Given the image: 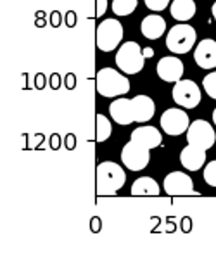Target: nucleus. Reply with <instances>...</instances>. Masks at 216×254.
Segmentation results:
<instances>
[{
    "label": "nucleus",
    "mask_w": 216,
    "mask_h": 254,
    "mask_svg": "<svg viewBox=\"0 0 216 254\" xmlns=\"http://www.w3.org/2000/svg\"><path fill=\"white\" fill-rule=\"evenodd\" d=\"M97 194L99 195H114L127 182L123 168L113 161H102L97 166Z\"/></svg>",
    "instance_id": "nucleus-1"
},
{
    "label": "nucleus",
    "mask_w": 216,
    "mask_h": 254,
    "mask_svg": "<svg viewBox=\"0 0 216 254\" xmlns=\"http://www.w3.org/2000/svg\"><path fill=\"white\" fill-rule=\"evenodd\" d=\"M95 87L102 97H121V95L128 94L130 90V81L127 76L118 73L113 67H102L97 73L95 78Z\"/></svg>",
    "instance_id": "nucleus-2"
},
{
    "label": "nucleus",
    "mask_w": 216,
    "mask_h": 254,
    "mask_svg": "<svg viewBox=\"0 0 216 254\" xmlns=\"http://www.w3.org/2000/svg\"><path fill=\"white\" fill-rule=\"evenodd\" d=\"M145 56L137 42H125L116 52V66L127 74H137L144 69Z\"/></svg>",
    "instance_id": "nucleus-3"
},
{
    "label": "nucleus",
    "mask_w": 216,
    "mask_h": 254,
    "mask_svg": "<svg viewBox=\"0 0 216 254\" xmlns=\"http://www.w3.org/2000/svg\"><path fill=\"white\" fill-rule=\"evenodd\" d=\"M123 40V26L118 19H104L102 23L97 26L95 33V42L97 47L102 52H111L120 45V42Z\"/></svg>",
    "instance_id": "nucleus-4"
},
{
    "label": "nucleus",
    "mask_w": 216,
    "mask_h": 254,
    "mask_svg": "<svg viewBox=\"0 0 216 254\" xmlns=\"http://www.w3.org/2000/svg\"><path fill=\"white\" fill-rule=\"evenodd\" d=\"M196 30L189 24H175L166 35V47L173 54H187L196 44Z\"/></svg>",
    "instance_id": "nucleus-5"
},
{
    "label": "nucleus",
    "mask_w": 216,
    "mask_h": 254,
    "mask_svg": "<svg viewBox=\"0 0 216 254\" xmlns=\"http://www.w3.org/2000/svg\"><path fill=\"white\" fill-rule=\"evenodd\" d=\"M187 142L190 145H196L204 151L211 149L216 142V133L213 130V125H210L204 120H196L190 123L189 130H187Z\"/></svg>",
    "instance_id": "nucleus-6"
},
{
    "label": "nucleus",
    "mask_w": 216,
    "mask_h": 254,
    "mask_svg": "<svg viewBox=\"0 0 216 254\" xmlns=\"http://www.w3.org/2000/svg\"><path fill=\"white\" fill-rule=\"evenodd\" d=\"M173 101L178 106L185 107V109H194L199 106L201 102V90L199 85L192 80H180L173 87Z\"/></svg>",
    "instance_id": "nucleus-7"
},
{
    "label": "nucleus",
    "mask_w": 216,
    "mask_h": 254,
    "mask_svg": "<svg viewBox=\"0 0 216 254\" xmlns=\"http://www.w3.org/2000/svg\"><path fill=\"white\" fill-rule=\"evenodd\" d=\"M149 151L150 149L130 140L128 144H125L123 151H121V163H123L130 171H140V170H144V168H147V164H149V161H150Z\"/></svg>",
    "instance_id": "nucleus-8"
},
{
    "label": "nucleus",
    "mask_w": 216,
    "mask_h": 254,
    "mask_svg": "<svg viewBox=\"0 0 216 254\" xmlns=\"http://www.w3.org/2000/svg\"><path fill=\"white\" fill-rule=\"evenodd\" d=\"M163 189L170 197H178V195H199V192L194 190L192 178L185 175L183 171H171L164 178Z\"/></svg>",
    "instance_id": "nucleus-9"
},
{
    "label": "nucleus",
    "mask_w": 216,
    "mask_h": 254,
    "mask_svg": "<svg viewBox=\"0 0 216 254\" xmlns=\"http://www.w3.org/2000/svg\"><path fill=\"white\" fill-rule=\"evenodd\" d=\"M159 121H161V128L164 130V133L171 135V137L185 133L190 127L189 114L182 109H176V107H171V109L164 111V113L161 114Z\"/></svg>",
    "instance_id": "nucleus-10"
},
{
    "label": "nucleus",
    "mask_w": 216,
    "mask_h": 254,
    "mask_svg": "<svg viewBox=\"0 0 216 254\" xmlns=\"http://www.w3.org/2000/svg\"><path fill=\"white\" fill-rule=\"evenodd\" d=\"M157 76L163 81L168 83H176V81L182 80L183 76V63L175 56H166L163 59H159L156 66Z\"/></svg>",
    "instance_id": "nucleus-11"
},
{
    "label": "nucleus",
    "mask_w": 216,
    "mask_h": 254,
    "mask_svg": "<svg viewBox=\"0 0 216 254\" xmlns=\"http://www.w3.org/2000/svg\"><path fill=\"white\" fill-rule=\"evenodd\" d=\"M194 61L203 69H213L216 67V42L211 38H204L197 44L194 51Z\"/></svg>",
    "instance_id": "nucleus-12"
},
{
    "label": "nucleus",
    "mask_w": 216,
    "mask_h": 254,
    "mask_svg": "<svg viewBox=\"0 0 216 254\" xmlns=\"http://www.w3.org/2000/svg\"><path fill=\"white\" fill-rule=\"evenodd\" d=\"M132 140L144 145V147H147V149H156L161 145L163 137H161V131L157 130V128L144 125V127H139L132 131Z\"/></svg>",
    "instance_id": "nucleus-13"
},
{
    "label": "nucleus",
    "mask_w": 216,
    "mask_h": 254,
    "mask_svg": "<svg viewBox=\"0 0 216 254\" xmlns=\"http://www.w3.org/2000/svg\"><path fill=\"white\" fill-rule=\"evenodd\" d=\"M180 163L185 170L189 171H197L199 168H203L206 164V151L196 145H187L180 152Z\"/></svg>",
    "instance_id": "nucleus-14"
},
{
    "label": "nucleus",
    "mask_w": 216,
    "mask_h": 254,
    "mask_svg": "<svg viewBox=\"0 0 216 254\" xmlns=\"http://www.w3.org/2000/svg\"><path fill=\"white\" fill-rule=\"evenodd\" d=\"M109 114L118 125H123V127H127L130 123H135L132 111V99L120 97L116 101H113L109 106Z\"/></svg>",
    "instance_id": "nucleus-15"
},
{
    "label": "nucleus",
    "mask_w": 216,
    "mask_h": 254,
    "mask_svg": "<svg viewBox=\"0 0 216 254\" xmlns=\"http://www.w3.org/2000/svg\"><path fill=\"white\" fill-rule=\"evenodd\" d=\"M132 111L135 123H147L149 120H152L156 106L152 99L147 95H137L132 99Z\"/></svg>",
    "instance_id": "nucleus-16"
},
{
    "label": "nucleus",
    "mask_w": 216,
    "mask_h": 254,
    "mask_svg": "<svg viewBox=\"0 0 216 254\" xmlns=\"http://www.w3.org/2000/svg\"><path fill=\"white\" fill-rule=\"evenodd\" d=\"M140 31H142V35L147 40H157L166 31V21L159 14H149L140 23Z\"/></svg>",
    "instance_id": "nucleus-17"
},
{
    "label": "nucleus",
    "mask_w": 216,
    "mask_h": 254,
    "mask_svg": "<svg viewBox=\"0 0 216 254\" xmlns=\"http://www.w3.org/2000/svg\"><path fill=\"white\" fill-rule=\"evenodd\" d=\"M132 195H145V197H152V195H159V185L154 178L150 177H140L133 182L132 189H130Z\"/></svg>",
    "instance_id": "nucleus-18"
},
{
    "label": "nucleus",
    "mask_w": 216,
    "mask_h": 254,
    "mask_svg": "<svg viewBox=\"0 0 216 254\" xmlns=\"http://www.w3.org/2000/svg\"><path fill=\"white\" fill-rule=\"evenodd\" d=\"M170 12L176 21H185L192 19L196 14V2L194 0H173L170 5Z\"/></svg>",
    "instance_id": "nucleus-19"
},
{
    "label": "nucleus",
    "mask_w": 216,
    "mask_h": 254,
    "mask_svg": "<svg viewBox=\"0 0 216 254\" xmlns=\"http://www.w3.org/2000/svg\"><path fill=\"white\" fill-rule=\"evenodd\" d=\"M95 121H97V125H95V140L97 142H106L107 138L111 137V131H113L109 120H107L104 114H97Z\"/></svg>",
    "instance_id": "nucleus-20"
},
{
    "label": "nucleus",
    "mask_w": 216,
    "mask_h": 254,
    "mask_svg": "<svg viewBox=\"0 0 216 254\" xmlns=\"http://www.w3.org/2000/svg\"><path fill=\"white\" fill-rule=\"evenodd\" d=\"M137 0H113V12L116 16H130L137 9Z\"/></svg>",
    "instance_id": "nucleus-21"
},
{
    "label": "nucleus",
    "mask_w": 216,
    "mask_h": 254,
    "mask_svg": "<svg viewBox=\"0 0 216 254\" xmlns=\"http://www.w3.org/2000/svg\"><path fill=\"white\" fill-rule=\"evenodd\" d=\"M203 87L206 90V94L210 95L211 99H216V71L206 74L203 80Z\"/></svg>",
    "instance_id": "nucleus-22"
},
{
    "label": "nucleus",
    "mask_w": 216,
    "mask_h": 254,
    "mask_svg": "<svg viewBox=\"0 0 216 254\" xmlns=\"http://www.w3.org/2000/svg\"><path fill=\"white\" fill-rule=\"evenodd\" d=\"M204 180L210 187H216V161H211L204 166Z\"/></svg>",
    "instance_id": "nucleus-23"
},
{
    "label": "nucleus",
    "mask_w": 216,
    "mask_h": 254,
    "mask_svg": "<svg viewBox=\"0 0 216 254\" xmlns=\"http://www.w3.org/2000/svg\"><path fill=\"white\" fill-rule=\"evenodd\" d=\"M170 2L171 0H145V5L154 12H161V10H164L170 5Z\"/></svg>",
    "instance_id": "nucleus-24"
},
{
    "label": "nucleus",
    "mask_w": 216,
    "mask_h": 254,
    "mask_svg": "<svg viewBox=\"0 0 216 254\" xmlns=\"http://www.w3.org/2000/svg\"><path fill=\"white\" fill-rule=\"evenodd\" d=\"M107 9V0H97V7H95V16H102Z\"/></svg>",
    "instance_id": "nucleus-25"
},
{
    "label": "nucleus",
    "mask_w": 216,
    "mask_h": 254,
    "mask_svg": "<svg viewBox=\"0 0 216 254\" xmlns=\"http://www.w3.org/2000/svg\"><path fill=\"white\" fill-rule=\"evenodd\" d=\"M144 56H145V59H147V57H152L154 56V51H152V49H150V47H147V49H144Z\"/></svg>",
    "instance_id": "nucleus-26"
},
{
    "label": "nucleus",
    "mask_w": 216,
    "mask_h": 254,
    "mask_svg": "<svg viewBox=\"0 0 216 254\" xmlns=\"http://www.w3.org/2000/svg\"><path fill=\"white\" fill-rule=\"evenodd\" d=\"M211 14H213V17H215V21H216V2L213 3V7H211Z\"/></svg>",
    "instance_id": "nucleus-27"
},
{
    "label": "nucleus",
    "mask_w": 216,
    "mask_h": 254,
    "mask_svg": "<svg viewBox=\"0 0 216 254\" xmlns=\"http://www.w3.org/2000/svg\"><path fill=\"white\" fill-rule=\"evenodd\" d=\"M213 123H215V127H216V107H215V111H213Z\"/></svg>",
    "instance_id": "nucleus-28"
},
{
    "label": "nucleus",
    "mask_w": 216,
    "mask_h": 254,
    "mask_svg": "<svg viewBox=\"0 0 216 254\" xmlns=\"http://www.w3.org/2000/svg\"><path fill=\"white\" fill-rule=\"evenodd\" d=\"M97 221H99V220H97V218H93V230H97Z\"/></svg>",
    "instance_id": "nucleus-29"
}]
</instances>
